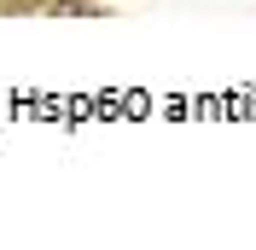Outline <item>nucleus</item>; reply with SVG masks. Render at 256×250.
<instances>
[]
</instances>
